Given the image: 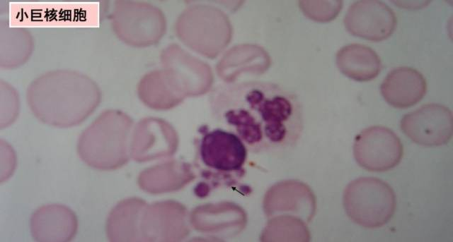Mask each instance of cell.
I'll list each match as a JSON object with an SVG mask.
<instances>
[{
  "label": "cell",
  "mask_w": 453,
  "mask_h": 242,
  "mask_svg": "<svg viewBox=\"0 0 453 242\" xmlns=\"http://www.w3.org/2000/svg\"><path fill=\"white\" fill-rule=\"evenodd\" d=\"M34 49L33 36L25 28H12L6 20L0 23V67L13 69L23 65Z\"/></svg>",
  "instance_id": "cell-11"
},
{
  "label": "cell",
  "mask_w": 453,
  "mask_h": 242,
  "mask_svg": "<svg viewBox=\"0 0 453 242\" xmlns=\"http://www.w3.org/2000/svg\"><path fill=\"white\" fill-rule=\"evenodd\" d=\"M400 127L403 133L418 145L440 146L452 138V114L444 105L427 104L405 114Z\"/></svg>",
  "instance_id": "cell-7"
},
{
  "label": "cell",
  "mask_w": 453,
  "mask_h": 242,
  "mask_svg": "<svg viewBox=\"0 0 453 242\" xmlns=\"http://www.w3.org/2000/svg\"><path fill=\"white\" fill-rule=\"evenodd\" d=\"M354 156L367 171L383 172L397 166L403 157V145L390 128L374 126L362 130L355 138Z\"/></svg>",
  "instance_id": "cell-6"
},
{
  "label": "cell",
  "mask_w": 453,
  "mask_h": 242,
  "mask_svg": "<svg viewBox=\"0 0 453 242\" xmlns=\"http://www.w3.org/2000/svg\"><path fill=\"white\" fill-rule=\"evenodd\" d=\"M122 119L115 114H104L82 131L76 150L88 166L104 169L122 158Z\"/></svg>",
  "instance_id": "cell-5"
},
{
  "label": "cell",
  "mask_w": 453,
  "mask_h": 242,
  "mask_svg": "<svg viewBox=\"0 0 453 242\" xmlns=\"http://www.w3.org/2000/svg\"><path fill=\"white\" fill-rule=\"evenodd\" d=\"M26 98L34 116L58 128L77 126L97 107L99 90L88 75L69 69L53 70L35 78Z\"/></svg>",
  "instance_id": "cell-2"
},
{
  "label": "cell",
  "mask_w": 453,
  "mask_h": 242,
  "mask_svg": "<svg viewBox=\"0 0 453 242\" xmlns=\"http://www.w3.org/2000/svg\"><path fill=\"white\" fill-rule=\"evenodd\" d=\"M348 30L354 35L373 42L386 40L396 26L394 12L384 3L376 0L355 2L345 18Z\"/></svg>",
  "instance_id": "cell-8"
},
{
  "label": "cell",
  "mask_w": 453,
  "mask_h": 242,
  "mask_svg": "<svg viewBox=\"0 0 453 242\" xmlns=\"http://www.w3.org/2000/svg\"><path fill=\"white\" fill-rule=\"evenodd\" d=\"M381 93L391 106L403 109L420 102L426 93L427 84L417 70L402 66L391 70L384 79Z\"/></svg>",
  "instance_id": "cell-10"
},
{
  "label": "cell",
  "mask_w": 453,
  "mask_h": 242,
  "mask_svg": "<svg viewBox=\"0 0 453 242\" xmlns=\"http://www.w3.org/2000/svg\"><path fill=\"white\" fill-rule=\"evenodd\" d=\"M345 202L351 219L368 229L386 224L393 217L396 205L391 186L373 177H362L352 181L346 190Z\"/></svg>",
  "instance_id": "cell-4"
},
{
  "label": "cell",
  "mask_w": 453,
  "mask_h": 242,
  "mask_svg": "<svg viewBox=\"0 0 453 242\" xmlns=\"http://www.w3.org/2000/svg\"><path fill=\"white\" fill-rule=\"evenodd\" d=\"M78 220L69 207L58 204L44 205L30 218V231L37 241H69L76 234Z\"/></svg>",
  "instance_id": "cell-9"
},
{
  "label": "cell",
  "mask_w": 453,
  "mask_h": 242,
  "mask_svg": "<svg viewBox=\"0 0 453 242\" xmlns=\"http://www.w3.org/2000/svg\"><path fill=\"white\" fill-rule=\"evenodd\" d=\"M342 71L358 81H369L381 72L382 63L378 54L363 44H352L343 49L338 56Z\"/></svg>",
  "instance_id": "cell-12"
},
{
  "label": "cell",
  "mask_w": 453,
  "mask_h": 242,
  "mask_svg": "<svg viewBox=\"0 0 453 242\" xmlns=\"http://www.w3.org/2000/svg\"><path fill=\"white\" fill-rule=\"evenodd\" d=\"M210 104L214 119L236 134L253 153L293 147L303 131V111L295 94L268 81H243L216 87Z\"/></svg>",
  "instance_id": "cell-1"
},
{
  "label": "cell",
  "mask_w": 453,
  "mask_h": 242,
  "mask_svg": "<svg viewBox=\"0 0 453 242\" xmlns=\"http://www.w3.org/2000/svg\"><path fill=\"white\" fill-rule=\"evenodd\" d=\"M248 150L241 139L222 127L202 131L196 143L195 167L213 188L231 186L243 178Z\"/></svg>",
  "instance_id": "cell-3"
}]
</instances>
